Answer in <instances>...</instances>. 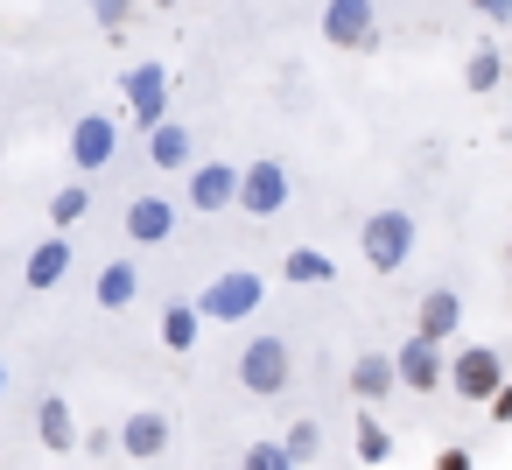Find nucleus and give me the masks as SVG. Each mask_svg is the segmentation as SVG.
<instances>
[{"mask_svg":"<svg viewBox=\"0 0 512 470\" xmlns=\"http://www.w3.org/2000/svg\"><path fill=\"white\" fill-rule=\"evenodd\" d=\"M393 386H400V365H393V351H358V358H351V393H358L365 407H379Z\"/></svg>","mask_w":512,"mask_h":470,"instance_id":"obj_13","label":"nucleus"},{"mask_svg":"<svg viewBox=\"0 0 512 470\" xmlns=\"http://www.w3.org/2000/svg\"><path fill=\"white\" fill-rule=\"evenodd\" d=\"M148 8H176V0H148Z\"/></svg>","mask_w":512,"mask_h":470,"instance_id":"obj_31","label":"nucleus"},{"mask_svg":"<svg viewBox=\"0 0 512 470\" xmlns=\"http://www.w3.org/2000/svg\"><path fill=\"white\" fill-rule=\"evenodd\" d=\"M127 106H134V120L155 134V127H162V106H169V71H162V64H134V71H127Z\"/></svg>","mask_w":512,"mask_h":470,"instance_id":"obj_8","label":"nucleus"},{"mask_svg":"<svg viewBox=\"0 0 512 470\" xmlns=\"http://www.w3.org/2000/svg\"><path fill=\"white\" fill-rule=\"evenodd\" d=\"M197 323H204L197 302H169V309H162V344H169V351H190V344H197Z\"/></svg>","mask_w":512,"mask_h":470,"instance_id":"obj_18","label":"nucleus"},{"mask_svg":"<svg viewBox=\"0 0 512 470\" xmlns=\"http://www.w3.org/2000/svg\"><path fill=\"white\" fill-rule=\"evenodd\" d=\"M190 204H197V211L239 204V169H232V162H197V169H190Z\"/></svg>","mask_w":512,"mask_h":470,"instance_id":"obj_12","label":"nucleus"},{"mask_svg":"<svg viewBox=\"0 0 512 470\" xmlns=\"http://www.w3.org/2000/svg\"><path fill=\"white\" fill-rule=\"evenodd\" d=\"M113 141H120V134H113V120H106V113H85V120L71 127V162L92 176V169H106V162H113Z\"/></svg>","mask_w":512,"mask_h":470,"instance_id":"obj_11","label":"nucleus"},{"mask_svg":"<svg viewBox=\"0 0 512 470\" xmlns=\"http://www.w3.org/2000/svg\"><path fill=\"white\" fill-rule=\"evenodd\" d=\"M498 78H505V57H498L491 43L463 57V85H470V92H498Z\"/></svg>","mask_w":512,"mask_h":470,"instance_id":"obj_19","label":"nucleus"},{"mask_svg":"<svg viewBox=\"0 0 512 470\" xmlns=\"http://www.w3.org/2000/svg\"><path fill=\"white\" fill-rule=\"evenodd\" d=\"M393 365H400V386H407V393H442V379H449V358H442V344H428V337H407V344L393 351Z\"/></svg>","mask_w":512,"mask_h":470,"instance_id":"obj_7","label":"nucleus"},{"mask_svg":"<svg viewBox=\"0 0 512 470\" xmlns=\"http://www.w3.org/2000/svg\"><path fill=\"white\" fill-rule=\"evenodd\" d=\"M253 309H260V274H218L197 295V316L204 323H246Z\"/></svg>","mask_w":512,"mask_h":470,"instance_id":"obj_4","label":"nucleus"},{"mask_svg":"<svg viewBox=\"0 0 512 470\" xmlns=\"http://www.w3.org/2000/svg\"><path fill=\"white\" fill-rule=\"evenodd\" d=\"M239 470H302L281 442H246V456H239Z\"/></svg>","mask_w":512,"mask_h":470,"instance_id":"obj_25","label":"nucleus"},{"mask_svg":"<svg viewBox=\"0 0 512 470\" xmlns=\"http://www.w3.org/2000/svg\"><path fill=\"white\" fill-rule=\"evenodd\" d=\"M148 162H155V169H190V134H183L176 120H162V127L148 134Z\"/></svg>","mask_w":512,"mask_h":470,"instance_id":"obj_17","label":"nucleus"},{"mask_svg":"<svg viewBox=\"0 0 512 470\" xmlns=\"http://www.w3.org/2000/svg\"><path fill=\"white\" fill-rule=\"evenodd\" d=\"M386 456H393V435H386V421L365 407V414H358V463H386Z\"/></svg>","mask_w":512,"mask_h":470,"instance_id":"obj_21","label":"nucleus"},{"mask_svg":"<svg viewBox=\"0 0 512 470\" xmlns=\"http://www.w3.org/2000/svg\"><path fill=\"white\" fill-rule=\"evenodd\" d=\"M281 449H288L295 463H316V449H323V428H316V421H288V435H281Z\"/></svg>","mask_w":512,"mask_h":470,"instance_id":"obj_24","label":"nucleus"},{"mask_svg":"<svg viewBox=\"0 0 512 470\" xmlns=\"http://www.w3.org/2000/svg\"><path fill=\"white\" fill-rule=\"evenodd\" d=\"M428 470H470V449H463V442H449V449H442Z\"/></svg>","mask_w":512,"mask_h":470,"instance_id":"obj_28","label":"nucleus"},{"mask_svg":"<svg viewBox=\"0 0 512 470\" xmlns=\"http://www.w3.org/2000/svg\"><path fill=\"white\" fill-rule=\"evenodd\" d=\"M281 274H288V281H302V288H309V281H330V260H323V253H309V246H295V253H288V260H281Z\"/></svg>","mask_w":512,"mask_h":470,"instance_id":"obj_23","label":"nucleus"},{"mask_svg":"<svg viewBox=\"0 0 512 470\" xmlns=\"http://www.w3.org/2000/svg\"><path fill=\"white\" fill-rule=\"evenodd\" d=\"M239 211H253V218H274V211H288V169H281L274 155L239 169Z\"/></svg>","mask_w":512,"mask_h":470,"instance_id":"obj_6","label":"nucleus"},{"mask_svg":"<svg viewBox=\"0 0 512 470\" xmlns=\"http://www.w3.org/2000/svg\"><path fill=\"white\" fill-rule=\"evenodd\" d=\"M134 288H141V274H134L127 260H113V267L99 274V309H127V302H134Z\"/></svg>","mask_w":512,"mask_h":470,"instance_id":"obj_20","label":"nucleus"},{"mask_svg":"<svg viewBox=\"0 0 512 470\" xmlns=\"http://www.w3.org/2000/svg\"><path fill=\"white\" fill-rule=\"evenodd\" d=\"M169 232H176V204L169 197H134L127 204V239L134 246H162Z\"/></svg>","mask_w":512,"mask_h":470,"instance_id":"obj_14","label":"nucleus"},{"mask_svg":"<svg viewBox=\"0 0 512 470\" xmlns=\"http://www.w3.org/2000/svg\"><path fill=\"white\" fill-rule=\"evenodd\" d=\"M64 274H71V239H64V232H50V239H43V246L29 253V267H22V281H29V288L43 295V288H57Z\"/></svg>","mask_w":512,"mask_h":470,"instance_id":"obj_15","label":"nucleus"},{"mask_svg":"<svg viewBox=\"0 0 512 470\" xmlns=\"http://www.w3.org/2000/svg\"><path fill=\"white\" fill-rule=\"evenodd\" d=\"M36 435H43V449H50V456H64V449H78V442H85V435H78V421H71V407H64L57 393L36 407Z\"/></svg>","mask_w":512,"mask_h":470,"instance_id":"obj_16","label":"nucleus"},{"mask_svg":"<svg viewBox=\"0 0 512 470\" xmlns=\"http://www.w3.org/2000/svg\"><path fill=\"white\" fill-rule=\"evenodd\" d=\"M358 253H365L372 274H400V267L414 260V218H407V211H372V218L358 225Z\"/></svg>","mask_w":512,"mask_h":470,"instance_id":"obj_1","label":"nucleus"},{"mask_svg":"<svg viewBox=\"0 0 512 470\" xmlns=\"http://www.w3.org/2000/svg\"><path fill=\"white\" fill-rule=\"evenodd\" d=\"M85 449H92V456H113V449H120V435H106V428H92V435H85Z\"/></svg>","mask_w":512,"mask_h":470,"instance_id":"obj_30","label":"nucleus"},{"mask_svg":"<svg viewBox=\"0 0 512 470\" xmlns=\"http://www.w3.org/2000/svg\"><path fill=\"white\" fill-rule=\"evenodd\" d=\"M92 15L106 22V36H127V22H134V0H92Z\"/></svg>","mask_w":512,"mask_h":470,"instance_id":"obj_26","label":"nucleus"},{"mask_svg":"<svg viewBox=\"0 0 512 470\" xmlns=\"http://www.w3.org/2000/svg\"><path fill=\"white\" fill-rule=\"evenodd\" d=\"M288 379H295V351H288L281 337H253V344L239 351V386H246V393L274 400V393H288Z\"/></svg>","mask_w":512,"mask_h":470,"instance_id":"obj_2","label":"nucleus"},{"mask_svg":"<svg viewBox=\"0 0 512 470\" xmlns=\"http://www.w3.org/2000/svg\"><path fill=\"white\" fill-rule=\"evenodd\" d=\"M470 8H477V15H484V22H498V29H505V22H512V0H470Z\"/></svg>","mask_w":512,"mask_h":470,"instance_id":"obj_29","label":"nucleus"},{"mask_svg":"<svg viewBox=\"0 0 512 470\" xmlns=\"http://www.w3.org/2000/svg\"><path fill=\"white\" fill-rule=\"evenodd\" d=\"M505 260H512V239H505Z\"/></svg>","mask_w":512,"mask_h":470,"instance_id":"obj_32","label":"nucleus"},{"mask_svg":"<svg viewBox=\"0 0 512 470\" xmlns=\"http://www.w3.org/2000/svg\"><path fill=\"white\" fill-rule=\"evenodd\" d=\"M85 211H92V190H85V183H71V190H57V197H50V225H57V232H64V225H78Z\"/></svg>","mask_w":512,"mask_h":470,"instance_id":"obj_22","label":"nucleus"},{"mask_svg":"<svg viewBox=\"0 0 512 470\" xmlns=\"http://www.w3.org/2000/svg\"><path fill=\"white\" fill-rule=\"evenodd\" d=\"M505 379H512V372L498 365V351H491V344H463V351L449 358V393H456V400H477V407H484Z\"/></svg>","mask_w":512,"mask_h":470,"instance_id":"obj_3","label":"nucleus"},{"mask_svg":"<svg viewBox=\"0 0 512 470\" xmlns=\"http://www.w3.org/2000/svg\"><path fill=\"white\" fill-rule=\"evenodd\" d=\"M484 407H491V421H498V428H505V421H512V379H505V386H498V393H491V400H484Z\"/></svg>","mask_w":512,"mask_h":470,"instance_id":"obj_27","label":"nucleus"},{"mask_svg":"<svg viewBox=\"0 0 512 470\" xmlns=\"http://www.w3.org/2000/svg\"><path fill=\"white\" fill-rule=\"evenodd\" d=\"M162 449H169V414L141 407V414L120 421V456H134V463H162Z\"/></svg>","mask_w":512,"mask_h":470,"instance_id":"obj_10","label":"nucleus"},{"mask_svg":"<svg viewBox=\"0 0 512 470\" xmlns=\"http://www.w3.org/2000/svg\"><path fill=\"white\" fill-rule=\"evenodd\" d=\"M456 323H463V295H456V288H428V295L414 302V337L449 344V337H456Z\"/></svg>","mask_w":512,"mask_h":470,"instance_id":"obj_9","label":"nucleus"},{"mask_svg":"<svg viewBox=\"0 0 512 470\" xmlns=\"http://www.w3.org/2000/svg\"><path fill=\"white\" fill-rule=\"evenodd\" d=\"M323 43H330V50H372V43H379L372 0H330V8H323Z\"/></svg>","mask_w":512,"mask_h":470,"instance_id":"obj_5","label":"nucleus"},{"mask_svg":"<svg viewBox=\"0 0 512 470\" xmlns=\"http://www.w3.org/2000/svg\"><path fill=\"white\" fill-rule=\"evenodd\" d=\"M0 386H8V372H0Z\"/></svg>","mask_w":512,"mask_h":470,"instance_id":"obj_33","label":"nucleus"}]
</instances>
